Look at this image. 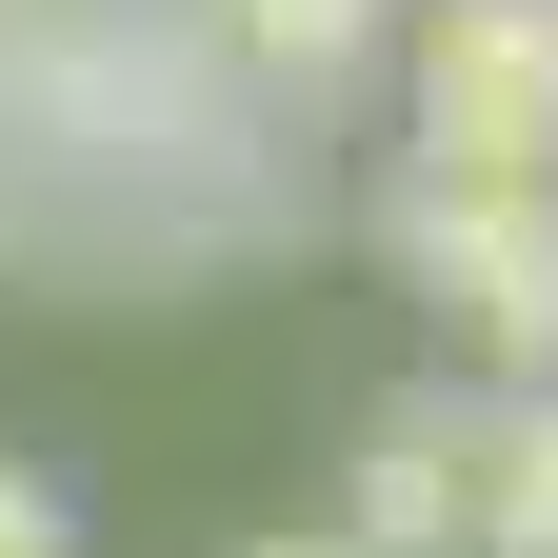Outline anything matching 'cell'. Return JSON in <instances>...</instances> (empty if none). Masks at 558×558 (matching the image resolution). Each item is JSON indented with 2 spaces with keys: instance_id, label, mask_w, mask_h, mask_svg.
<instances>
[{
  "instance_id": "277c9868",
  "label": "cell",
  "mask_w": 558,
  "mask_h": 558,
  "mask_svg": "<svg viewBox=\"0 0 558 558\" xmlns=\"http://www.w3.org/2000/svg\"><path fill=\"white\" fill-rule=\"evenodd\" d=\"M459 558H558V379L478 399V478H459Z\"/></svg>"
},
{
  "instance_id": "3957f363",
  "label": "cell",
  "mask_w": 558,
  "mask_h": 558,
  "mask_svg": "<svg viewBox=\"0 0 558 558\" xmlns=\"http://www.w3.org/2000/svg\"><path fill=\"white\" fill-rule=\"evenodd\" d=\"M459 478H478V399L459 379H418V399H379L360 418V558H459Z\"/></svg>"
},
{
  "instance_id": "8992f818",
  "label": "cell",
  "mask_w": 558,
  "mask_h": 558,
  "mask_svg": "<svg viewBox=\"0 0 558 558\" xmlns=\"http://www.w3.org/2000/svg\"><path fill=\"white\" fill-rule=\"evenodd\" d=\"M0 558H81V519H60V478H21V459H0Z\"/></svg>"
},
{
  "instance_id": "52a82bcc",
  "label": "cell",
  "mask_w": 558,
  "mask_h": 558,
  "mask_svg": "<svg viewBox=\"0 0 558 558\" xmlns=\"http://www.w3.org/2000/svg\"><path fill=\"white\" fill-rule=\"evenodd\" d=\"M240 558H360V538H240Z\"/></svg>"
},
{
  "instance_id": "6da1fadb",
  "label": "cell",
  "mask_w": 558,
  "mask_h": 558,
  "mask_svg": "<svg viewBox=\"0 0 558 558\" xmlns=\"http://www.w3.org/2000/svg\"><path fill=\"white\" fill-rule=\"evenodd\" d=\"M379 259L459 319V360L558 379V180H439V160H418L379 199Z\"/></svg>"
},
{
  "instance_id": "ba28073f",
  "label": "cell",
  "mask_w": 558,
  "mask_h": 558,
  "mask_svg": "<svg viewBox=\"0 0 558 558\" xmlns=\"http://www.w3.org/2000/svg\"><path fill=\"white\" fill-rule=\"evenodd\" d=\"M0 259H21V180H0Z\"/></svg>"
},
{
  "instance_id": "7a4b0ae2",
  "label": "cell",
  "mask_w": 558,
  "mask_h": 558,
  "mask_svg": "<svg viewBox=\"0 0 558 558\" xmlns=\"http://www.w3.org/2000/svg\"><path fill=\"white\" fill-rule=\"evenodd\" d=\"M399 60L439 180H558V0H399Z\"/></svg>"
},
{
  "instance_id": "5b68a950",
  "label": "cell",
  "mask_w": 558,
  "mask_h": 558,
  "mask_svg": "<svg viewBox=\"0 0 558 558\" xmlns=\"http://www.w3.org/2000/svg\"><path fill=\"white\" fill-rule=\"evenodd\" d=\"M199 40H220L259 100H319V81H360L399 40V0H199Z\"/></svg>"
}]
</instances>
